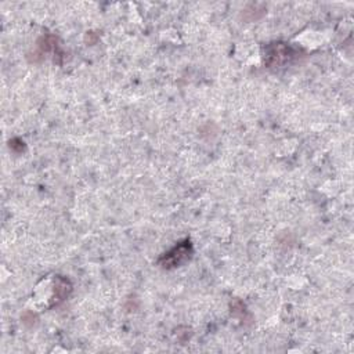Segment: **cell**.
Returning a JSON list of instances; mask_svg holds the SVG:
<instances>
[{"mask_svg":"<svg viewBox=\"0 0 354 354\" xmlns=\"http://www.w3.org/2000/svg\"><path fill=\"white\" fill-rule=\"evenodd\" d=\"M297 55L299 51L289 43L283 41L270 43L264 48V62L268 68H282L290 64Z\"/></svg>","mask_w":354,"mask_h":354,"instance_id":"cell-1","label":"cell"},{"mask_svg":"<svg viewBox=\"0 0 354 354\" xmlns=\"http://www.w3.org/2000/svg\"><path fill=\"white\" fill-rule=\"evenodd\" d=\"M194 253V249H192V243L185 239L180 243H177L173 249H170L167 253H165L160 259H159V264L163 267V268H176L181 264H184L185 261H188L191 259Z\"/></svg>","mask_w":354,"mask_h":354,"instance_id":"cell-2","label":"cell"}]
</instances>
